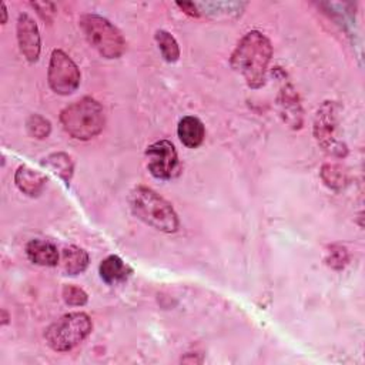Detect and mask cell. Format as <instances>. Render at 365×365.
<instances>
[{"instance_id": "cell-5", "label": "cell", "mask_w": 365, "mask_h": 365, "mask_svg": "<svg viewBox=\"0 0 365 365\" xmlns=\"http://www.w3.org/2000/svg\"><path fill=\"white\" fill-rule=\"evenodd\" d=\"M93 322L86 312H70L56 319L44 332L47 345L56 352H67L81 344L91 332Z\"/></svg>"}, {"instance_id": "cell-4", "label": "cell", "mask_w": 365, "mask_h": 365, "mask_svg": "<svg viewBox=\"0 0 365 365\" xmlns=\"http://www.w3.org/2000/svg\"><path fill=\"white\" fill-rule=\"evenodd\" d=\"M78 24L88 44L104 58H118L125 51L123 34L107 19L94 13H86L80 17Z\"/></svg>"}, {"instance_id": "cell-22", "label": "cell", "mask_w": 365, "mask_h": 365, "mask_svg": "<svg viewBox=\"0 0 365 365\" xmlns=\"http://www.w3.org/2000/svg\"><path fill=\"white\" fill-rule=\"evenodd\" d=\"M33 7L37 10V13L46 20V21H51V16L56 13V7L53 3L48 1H43V3H31Z\"/></svg>"}, {"instance_id": "cell-21", "label": "cell", "mask_w": 365, "mask_h": 365, "mask_svg": "<svg viewBox=\"0 0 365 365\" xmlns=\"http://www.w3.org/2000/svg\"><path fill=\"white\" fill-rule=\"evenodd\" d=\"M61 295L64 302L71 307H83L84 304H87V299H88V295L86 294V291L76 285H64Z\"/></svg>"}, {"instance_id": "cell-19", "label": "cell", "mask_w": 365, "mask_h": 365, "mask_svg": "<svg viewBox=\"0 0 365 365\" xmlns=\"http://www.w3.org/2000/svg\"><path fill=\"white\" fill-rule=\"evenodd\" d=\"M321 177L331 188H341L346 182V173L338 164H325L321 168Z\"/></svg>"}, {"instance_id": "cell-20", "label": "cell", "mask_w": 365, "mask_h": 365, "mask_svg": "<svg viewBox=\"0 0 365 365\" xmlns=\"http://www.w3.org/2000/svg\"><path fill=\"white\" fill-rule=\"evenodd\" d=\"M348 259H349L348 251L342 245H331L325 257V262L334 269L344 268L348 264Z\"/></svg>"}, {"instance_id": "cell-24", "label": "cell", "mask_w": 365, "mask_h": 365, "mask_svg": "<svg viewBox=\"0 0 365 365\" xmlns=\"http://www.w3.org/2000/svg\"><path fill=\"white\" fill-rule=\"evenodd\" d=\"M1 16H3L1 23L4 24V23L7 21V9H6V4H4V3H1Z\"/></svg>"}, {"instance_id": "cell-18", "label": "cell", "mask_w": 365, "mask_h": 365, "mask_svg": "<svg viewBox=\"0 0 365 365\" xmlns=\"http://www.w3.org/2000/svg\"><path fill=\"white\" fill-rule=\"evenodd\" d=\"M26 128L31 137L37 140H44L51 131V124L46 117L40 114H31L26 121Z\"/></svg>"}, {"instance_id": "cell-13", "label": "cell", "mask_w": 365, "mask_h": 365, "mask_svg": "<svg viewBox=\"0 0 365 365\" xmlns=\"http://www.w3.org/2000/svg\"><path fill=\"white\" fill-rule=\"evenodd\" d=\"M177 134L180 141L188 148H197L202 144L205 137V128L200 118L194 115H185L180 120Z\"/></svg>"}, {"instance_id": "cell-17", "label": "cell", "mask_w": 365, "mask_h": 365, "mask_svg": "<svg viewBox=\"0 0 365 365\" xmlns=\"http://www.w3.org/2000/svg\"><path fill=\"white\" fill-rule=\"evenodd\" d=\"M154 37L164 60L168 63H175L180 58V47L173 34L165 30H157Z\"/></svg>"}, {"instance_id": "cell-1", "label": "cell", "mask_w": 365, "mask_h": 365, "mask_svg": "<svg viewBox=\"0 0 365 365\" xmlns=\"http://www.w3.org/2000/svg\"><path fill=\"white\" fill-rule=\"evenodd\" d=\"M272 57V46L265 34L251 30L238 41L230 63L242 76L248 87L259 88L265 81L268 64Z\"/></svg>"}, {"instance_id": "cell-25", "label": "cell", "mask_w": 365, "mask_h": 365, "mask_svg": "<svg viewBox=\"0 0 365 365\" xmlns=\"http://www.w3.org/2000/svg\"><path fill=\"white\" fill-rule=\"evenodd\" d=\"M1 314H3V321H1V324L4 325V324H7V312L3 309V311H1Z\"/></svg>"}, {"instance_id": "cell-2", "label": "cell", "mask_w": 365, "mask_h": 365, "mask_svg": "<svg viewBox=\"0 0 365 365\" xmlns=\"http://www.w3.org/2000/svg\"><path fill=\"white\" fill-rule=\"evenodd\" d=\"M133 214L147 225L161 232H175L180 221L173 205L148 187H137L130 192Z\"/></svg>"}, {"instance_id": "cell-8", "label": "cell", "mask_w": 365, "mask_h": 365, "mask_svg": "<svg viewBox=\"0 0 365 365\" xmlns=\"http://www.w3.org/2000/svg\"><path fill=\"white\" fill-rule=\"evenodd\" d=\"M147 168L158 180H170L178 171V154L168 140H158L145 150Z\"/></svg>"}, {"instance_id": "cell-16", "label": "cell", "mask_w": 365, "mask_h": 365, "mask_svg": "<svg viewBox=\"0 0 365 365\" xmlns=\"http://www.w3.org/2000/svg\"><path fill=\"white\" fill-rule=\"evenodd\" d=\"M41 164L47 167L50 171L57 174L66 184H70L74 171V163L71 157L66 153H54L46 157Z\"/></svg>"}, {"instance_id": "cell-9", "label": "cell", "mask_w": 365, "mask_h": 365, "mask_svg": "<svg viewBox=\"0 0 365 365\" xmlns=\"http://www.w3.org/2000/svg\"><path fill=\"white\" fill-rule=\"evenodd\" d=\"M17 41L21 54L27 61L38 60L41 50V38L34 19L27 13H20L17 19Z\"/></svg>"}, {"instance_id": "cell-7", "label": "cell", "mask_w": 365, "mask_h": 365, "mask_svg": "<svg viewBox=\"0 0 365 365\" xmlns=\"http://www.w3.org/2000/svg\"><path fill=\"white\" fill-rule=\"evenodd\" d=\"M336 108L334 101H325L318 108L314 121V135L325 151L342 157L346 154V147L335 137Z\"/></svg>"}, {"instance_id": "cell-15", "label": "cell", "mask_w": 365, "mask_h": 365, "mask_svg": "<svg viewBox=\"0 0 365 365\" xmlns=\"http://www.w3.org/2000/svg\"><path fill=\"white\" fill-rule=\"evenodd\" d=\"M88 265V254L80 247L70 245L61 252V267L68 275H77L83 272Z\"/></svg>"}, {"instance_id": "cell-12", "label": "cell", "mask_w": 365, "mask_h": 365, "mask_svg": "<svg viewBox=\"0 0 365 365\" xmlns=\"http://www.w3.org/2000/svg\"><path fill=\"white\" fill-rule=\"evenodd\" d=\"M46 175L27 167V165H20L16 173H14V182L16 187L26 195L36 197L38 195L44 185H46Z\"/></svg>"}, {"instance_id": "cell-10", "label": "cell", "mask_w": 365, "mask_h": 365, "mask_svg": "<svg viewBox=\"0 0 365 365\" xmlns=\"http://www.w3.org/2000/svg\"><path fill=\"white\" fill-rule=\"evenodd\" d=\"M27 258L41 267H54L60 261V254L57 247L46 240H31L26 245Z\"/></svg>"}, {"instance_id": "cell-11", "label": "cell", "mask_w": 365, "mask_h": 365, "mask_svg": "<svg viewBox=\"0 0 365 365\" xmlns=\"http://www.w3.org/2000/svg\"><path fill=\"white\" fill-rule=\"evenodd\" d=\"M279 108L285 123L292 128H299L302 124V108L298 94L291 84H287L279 93Z\"/></svg>"}, {"instance_id": "cell-23", "label": "cell", "mask_w": 365, "mask_h": 365, "mask_svg": "<svg viewBox=\"0 0 365 365\" xmlns=\"http://www.w3.org/2000/svg\"><path fill=\"white\" fill-rule=\"evenodd\" d=\"M177 6L187 14L192 16V17H198L200 16V10L197 7V4L194 3H177Z\"/></svg>"}, {"instance_id": "cell-14", "label": "cell", "mask_w": 365, "mask_h": 365, "mask_svg": "<svg viewBox=\"0 0 365 365\" xmlns=\"http://www.w3.org/2000/svg\"><path fill=\"white\" fill-rule=\"evenodd\" d=\"M98 272L106 284L114 285L125 281L131 275L133 269L118 255H108L101 261Z\"/></svg>"}, {"instance_id": "cell-6", "label": "cell", "mask_w": 365, "mask_h": 365, "mask_svg": "<svg viewBox=\"0 0 365 365\" xmlns=\"http://www.w3.org/2000/svg\"><path fill=\"white\" fill-rule=\"evenodd\" d=\"M47 80L54 93L67 96L80 86V70L68 54L56 48L50 56Z\"/></svg>"}, {"instance_id": "cell-3", "label": "cell", "mask_w": 365, "mask_h": 365, "mask_svg": "<svg viewBox=\"0 0 365 365\" xmlns=\"http://www.w3.org/2000/svg\"><path fill=\"white\" fill-rule=\"evenodd\" d=\"M60 123L64 131L76 140H91L98 135L106 124L103 106L91 98L83 97L68 104L60 114Z\"/></svg>"}]
</instances>
